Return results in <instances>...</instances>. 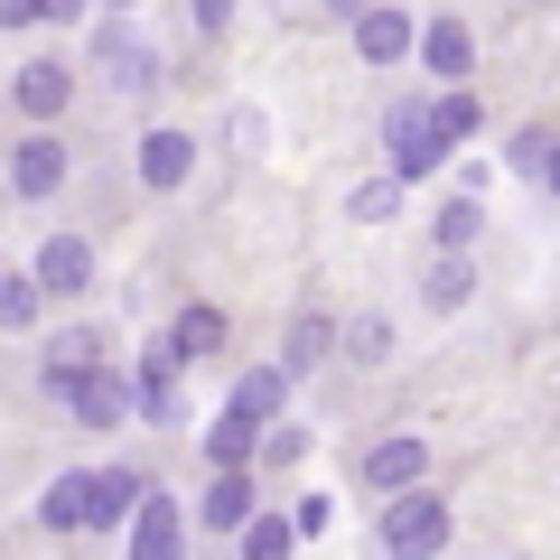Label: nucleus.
Listing matches in <instances>:
<instances>
[{"instance_id":"obj_1","label":"nucleus","mask_w":560,"mask_h":560,"mask_svg":"<svg viewBox=\"0 0 560 560\" xmlns=\"http://www.w3.org/2000/svg\"><path fill=\"white\" fill-rule=\"evenodd\" d=\"M448 533H458V514H448V495H430V477H420V486H393V495H383V523H374L383 551L430 560V551H448Z\"/></svg>"},{"instance_id":"obj_2","label":"nucleus","mask_w":560,"mask_h":560,"mask_svg":"<svg viewBox=\"0 0 560 560\" xmlns=\"http://www.w3.org/2000/svg\"><path fill=\"white\" fill-rule=\"evenodd\" d=\"M66 178H75V150H66L47 121H38L28 140H10V168H0L10 206H57V197H66Z\"/></svg>"},{"instance_id":"obj_3","label":"nucleus","mask_w":560,"mask_h":560,"mask_svg":"<svg viewBox=\"0 0 560 560\" xmlns=\"http://www.w3.org/2000/svg\"><path fill=\"white\" fill-rule=\"evenodd\" d=\"M131 178H140V197H178V187L197 178V140H187L178 121H150V131L131 140Z\"/></svg>"},{"instance_id":"obj_4","label":"nucleus","mask_w":560,"mask_h":560,"mask_svg":"<svg viewBox=\"0 0 560 560\" xmlns=\"http://www.w3.org/2000/svg\"><path fill=\"white\" fill-rule=\"evenodd\" d=\"M94 66H103V84H121V94H160V47L140 38L131 20L94 28Z\"/></svg>"},{"instance_id":"obj_5","label":"nucleus","mask_w":560,"mask_h":560,"mask_svg":"<svg viewBox=\"0 0 560 560\" xmlns=\"http://www.w3.org/2000/svg\"><path fill=\"white\" fill-rule=\"evenodd\" d=\"M383 140H393V178H430L448 160V131L430 121V103H393L383 113Z\"/></svg>"},{"instance_id":"obj_6","label":"nucleus","mask_w":560,"mask_h":560,"mask_svg":"<svg viewBox=\"0 0 560 560\" xmlns=\"http://www.w3.org/2000/svg\"><path fill=\"white\" fill-rule=\"evenodd\" d=\"M47 401H66L84 430H121V420H131V383H121L113 364H84V374H66Z\"/></svg>"},{"instance_id":"obj_7","label":"nucleus","mask_w":560,"mask_h":560,"mask_svg":"<svg viewBox=\"0 0 560 560\" xmlns=\"http://www.w3.org/2000/svg\"><path fill=\"white\" fill-rule=\"evenodd\" d=\"M0 103H10L20 121H57L66 103H75V66H66V57H28L20 75L0 84Z\"/></svg>"},{"instance_id":"obj_8","label":"nucleus","mask_w":560,"mask_h":560,"mask_svg":"<svg viewBox=\"0 0 560 560\" xmlns=\"http://www.w3.org/2000/svg\"><path fill=\"white\" fill-rule=\"evenodd\" d=\"M411 57L430 66L440 84H467V75H477V28H467L458 10H440V20H420V28H411Z\"/></svg>"},{"instance_id":"obj_9","label":"nucleus","mask_w":560,"mask_h":560,"mask_svg":"<svg viewBox=\"0 0 560 560\" xmlns=\"http://www.w3.org/2000/svg\"><path fill=\"white\" fill-rule=\"evenodd\" d=\"M346 28H355V57H364V66H401L420 20L401 10V0H364V10H346Z\"/></svg>"},{"instance_id":"obj_10","label":"nucleus","mask_w":560,"mask_h":560,"mask_svg":"<svg viewBox=\"0 0 560 560\" xmlns=\"http://www.w3.org/2000/svg\"><path fill=\"white\" fill-rule=\"evenodd\" d=\"M28 271H38L47 300H84V290H94V234H47Z\"/></svg>"},{"instance_id":"obj_11","label":"nucleus","mask_w":560,"mask_h":560,"mask_svg":"<svg viewBox=\"0 0 560 560\" xmlns=\"http://www.w3.org/2000/svg\"><path fill=\"white\" fill-rule=\"evenodd\" d=\"M253 504H261L253 467H215V477H206V495H197V533H206V541H234V523L253 514Z\"/></svg>"},{"instance_id":"obj_12","label":"nucleus","mask_w":560,"mask_h":560,"mask_svg":"<svg viewBox=\"0 0 560 560\" xmlns=\"http://www.w3.org/2000/svg\"><path fill=\"white\" fill-rule=\"evenodd\" d=\"M121 523H131V551H140V560H178V541H187L178 504H168L160 486H140V504H131V514H121Z\"/></svg>"},{"instance_id":"obj_13","label":"nucleus","mask_w":560,"mask_h":560,"mask_svg":"<svg viewBox=\"0 0 560 560\" xmlns=\"http://www.w3.org/2000/svg\"><path fill=\"white\" fill-rule=\"evenodd\" d=\"M94 477H103V467H66V477L38 495V523H47V533H84V523H94Z\"/></svg>"},{"instance_id":"obj_14","label":"nucleus","mask_w":560,"mask_h":560,"mask_svg":"<svg viewBox=\"0 0 560 560\" xmlns=\"http://www.w3.org/2000/svg\"><path fill=\"white\" fill-rule=\"evenodd\" d=\"M420 477H430V440H374V448H364V486H374V495L420 486Z\"/></svg>"},{"instance_id":"obj_15","label":"nucleus","mask_w":560,"mask_h":560,"mask_svg":"<svg viewBox=\"0 0 560 560\" xmlns=\"http://www.w3.org/2000/svg\"><path fill=\"white\" fill-rule=\"evenodd\" d=\"M253 448H261V420L224 401V411L206 420V467H253Z\"/></svg>"},{"instance_id":"obj_16","label":"nucleus","mask_w":560,"mask_h":560,"mask_svg":"<svg viewBox=\"0 0 560 560\" xmlns=\"http://www.w3.org/2000/svg\"><path fill=\"white\" fill-rule=\"evenodd\" d=\"M84 364H103V327H57V337H47V355H38V383L57 393V383L84 374Z\"/></svg>"},{"instance_id":"obj_17","label":"nucleus","mask_w":560,"mask_h":560,"mask_svg":"<svg viewBox=\"0 0 560 560\" xmlns=\"http://www.w3.org/2000/svg\"><path fill=\"white\" fill-rule=\"evenodd\" d=\"M168 355L178 364H206V355H224V308H178V327H168Z\"/></svg>"},{"instance_id":"obj_18","label":"nucleus","mask_w":560,"mask_h":560,"mask_svg":"<svg viewBox=\"0 0 560 560\" xmlns=\"http://www.w3.org/2000/svg\"><path fill=\"white\" fill-rule=\"evenodd\" d=\"M327 355H337V318H290V337H280V374H318Z\"/></svg>"},{"instance_id":"obj_19","label":"nucleus","mask_w":560,"mask_h":560,"mask_svg":"<svg viewBox=\"0 0 560 560\" xmlns=\"http://www.w3.org/2000/svg\"><path fill=\"white\" fill-rule=\"evenodd\" d=\"M234 551L243 560H280V551H300V523H280V514H261V504H253V514L234 523Z\"/></svg>"},{"instance_id":"obj_20","label":"nucleus","mask_w":560,"mask_h":560,"mask_svg":"<svg viewBox=\"0 0 560 560\" xmlns=\"http://www.w3.org/2000/svg\"><path fill=\"white\" fill-rule=\"evenodd\" d=\"M234 411L280 420V411H290V374H280V364H253V374H234Z\"/></svg>"},{"instance_id":"obj_21","label":"nucleus","mask_w":560,"mask_h":560,"mask_svg":"<svg viewBox=\"0 0 560 560\" xmlns=\"http://www.w3.org/2000/svg\"><path fill=\"white\" fill-rule=\"evenodd\" d=\"M140 486H150V477H131V467H103V477H94V523H84V533H113V523L140 504Z\"/></svg>"},{"instance_id":"obj_22","label":"nucleus","mask_w":560,"mask_h":560,"mask_svg":"<svg viewBox=\"0 0 560 560\" xmlns=\"http://www.w3.org/2000/svg\"><path fill=\"white\" fill-rule=\"evenodd\" d=\"M420 300H430V308H467V300H477V271H467V253H440V261H430Z\"/></svg>"},{"instance_id":"obj_23","label":"nucleus","mask_w":560,"mask_h":560,"mask_svg":"<svg viewBox=\"0 0 560 560\" xmlns=\"http://www.w3.org/2000/svg\"><path fill=\"white\" fill-rule=\"evenodd\" d=\"M337 355L346 364H383V355H393V318H346L337 327Z\"/></svg>"},{"instance_id":"obj_24","label":"nucleus","mask_w":560,"mask_h":560,"mask_svg":"<svg viewBox=\"0 0 560 560\" xmlns=\"http://www.w3.org/2000/svg\"><path fill=\"white\" fill-rule=\"evenodd\" d=\"M47 308V290H38V271H0V327H28Z\"/></svg>"},{"instance_id":"obj_25","label":"nucleus","mask_w":560,"mask_h":560,"mask_svg":"<svg viewBox=\"0 0 560 560\" xmlns=\"http://www.w3.org/2000/svg\"><path fill=\"white\" fill-rule=\"evenodd\" d=\"M430 121H440L448 150H458V140H477V121H486V113H477V94H467V84H448V94L430 103Z\"/></svg>"},{"instance_id":"obj_26","label":"nucleus","mask_w":560,"mask_h":560,"mask_svg":"<svg viewBox=\"0 0 560 560\" xmlns=\"http://www.w3.org/2000/svg\"><path fill=\"white\" fill-rule=\"evenodd\" d=\"M477 234H486V206H477V197H448V206H440V253H467Z\"/></svg>"},{"instance_id":"obj_27","label":"nucleus","mask_w":560,"mask_h":560,"mask_svg":"<svg viewBox=\"0 0 560 560\" xmlns=\"http://www.w3.org/2000/svg\"><path fill=\"white\" fill-rule=\"evenodd\" d=\"M346 215H355V224H393L401 215V178H364L355 197H346Z\"/></svg>"},{"instance_id":"obj_28","label":"nucleus","mask_w":560,"mask_h":560,"mask_svg":"<svg viewBox=\"0 0 560 560\" xmlns=\"http://www.w3.org/2000/svg\"><path fill=\"white\" fill-rule=\"evenodd\" d=\"M187 20H197L206 38H224V20H234V0H187Z\"/></svg>"},{"instance_id":"obj_29","label":"nucleus","mask_w":560,"mask_h":560,"mask_svg":"<svg viewBox=\"0 0 560 560\" xmlns=\"http://www.w3.org/2000/svg\"><path fill=\"white\" fill-rule=\"evenodd\" d=\"M541 150H551V131H514V168H523V178L541 168Z\"/></svg>"},{"instance_id":"obj_30","label":"nucleus","mask_w":560,"mask_h":560,"mask_svg":"<svg viewBox=\"0 0 560 560\" xmlns=\"http://www.w3.org/2000/svg\"><path fill=\"white\" fill-rule=\"evenodd\" d=\"M47 20V0H0V28H38Z\"/></svg>"},{"instance_id":"obj_31","label":"nucleus","mask_w":560,"mask_h":560,"mask_svg":"<svg viewBox=\"0 0 560 560\" xmlns=\"http://www.w3.org/2000/svg\"><path fill=\"white\" fill-rule=\"evenodd\" d=\"M533 178H541V197H560V140L541 150V168H533Z\"/></svg>"},{"instance_id":"obj_32","label":"nucleus","mask_w":560,"mask_h":560,"mask_svg":"<svg viewBox=\"0 0 560 560\" xmlns=\"http://www.w3.org/2000/svg\"><path fill=\"white\" fill-rule=\"evenodd\" d=\"M84 10H94V0H47V20H84Z\"/></svg>"},{"instance_id":"obj_33","label":"nucleus","mask_w":560,"mask_h":560,"mask_svg":"<svg viewBox=\"0 0 560 560\" xmlns=\"http://www.w3.org/2000/svg\"><path fill=\"white\" fill-rule=\"evenodd\" d=\"M327 10H364V0H327Z\"/></svg>"},{"instance_id":"obj_34","label":"nucleus","mask_w":560,"mask_h":560,"mask_svg":"<svg viewBox=\"0 0 560 560\" xmlns=\"http://www.w3.org/2000/svg\"><path fill=\"white\" fill-rule=\"evenodd\" d=\"M103 10H140V0H103Z\"/></svg>"},{"instance_id":"obj_35","label":"nucleus","mask_w":560,"mask_h":560,"mask_svg":"<svg viewBox=\"0 0 560 560\" xmlns=\"http://www.w3.org/2000/svg\"><path fill=\"white\" fill-rule=\"evenodd\" d=\"M271 10H290V0H271Z\"/></svg>"},{"instance_id":"obj_36","label":"nucleus","mask_w":560,"mask_h":560,"mask_svg":"<svg viewBox=\"0 0 560 560\" xmlns=\"http://www.w3.org/2000/svg\"><path fill=\"white\" fill-rule=\"evenodd\" d=\"M0 113H10V103H0Z\"/></svg>"}]
</instances>
